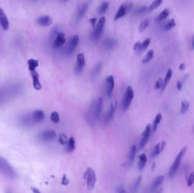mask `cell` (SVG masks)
<instances>
[{
	"label": "cell",
	"mask_w": 194,
	"mask_h": 193,
	"mask_svg": "<svg viewBox=\"0 0 194 193\" xmlns=\"http://www.w3.org/2000/svg\"><path fill=\"white\" fill-rule=\"evenodd\" d=\"M164 180H165L164 176L161 175V176H158L151 184V191L152 192H154L157 189H158V188L160 186L162 183L164 181Z\"/></svg>",
	"instance_id": "e0dca14e"
},
{
	"label": "cell",
	"mask_w": 194,
	"mask_h": 193,
	"mask_svg": "<svg viewBox=\"0 0 194 193\" xmlns=\"http://www.w3.org/2000/svg\"><path fill=\"white\" fill-rule=\"evenodd\" d=\"M86 181L87 187L89 190H93L96 182V174L94 169L90 167L87 168L84 175Z\"/></svg>",
	"instance_id": "7a4b0ae2"
},
{
	"label": "cell",
	"mask_w": 194,
	"mask_h": 193,
	"mask_svg": "<svg viewBox=\"0 0 194 193\" xmlns=\"http://www.w3.org/2000/svg\"><path fill=\"white\" fill-rule=\"evenodd\" d=\"M163 0H154L149 7V12H151L157 7H158L162 3Z\"/></svg>",
	"instance_id": "d6a6232c"
},
{
	"label": "cell",
	"mask_w": 194,
	"mask_h": 193,
	"mask_svg": "<svg viewBox=\"0 0 194 193\" xmlns=\"http://www.w3.org/2000/svg\"><path fill=\"white\" fill-rule=\"evenodd\" d=\"M151 129V124H148L146 126L145 130L142 132L141 137H140L139 146L140 150H142L147 145L149 140V138L150 137Z\"/></svg>",
	"instance_id": "277c9868"
},
{
	"label": "cell",
	"mask_w": 194,
	"mask_h": 193,
	"mask_svg": "<svg viewBox=\"0 0 194 193\" xmlns=\"http://www.w3.org/2000/svg\"><path fill=\"white\" fill-rule=\"evenodd\" d=\"M154 56V52L153 50H150L148 52V53L146 54V55L144 57L142 60L143 64H147L148 62H149L151 60L153 59Z\"/></svg>",
	"instance_id": "f546056e"
},
{
	"label": "cell",
	"mask_w": 194,
	"mask_h": 193,
	"mask_svg": "<svg viewBox=\"0 0 194 193\" xmlns=\"http://www.w3.org/2000/svg\"><path fill=\"white\" fill-rule=\"evenodd\" d=\"M147 10V6H143V7L138 9L136 10V13L137 14H141L145 13Z\"/></svg>",
	"instance_id": "ee69618b"
},
{
	"label": "cell",
	"mask_w": 194,
	"mask_h": 193,
	"mask_svg": "<svg viewBox=\"0 0 194 193\" xmlns=\"http://www.w3.org/2000/svg\"><path fill=\"white\" fill-rule=\"evenodd\" d=\"M192 46H193V49L194 50V35L193 36V42H192Z\"/></svg>",
	"instance_id": "11a10c76"
},
{
	"label": "cell",
	"mask_w": 194,
	"mask_h": 193,
	"mask_svg": "<svg viewBox=\"0 0 194 193\" xmlns=\"http://www.w3.org/2000/svg\"><path fill=\"white\" fill-rule=\"evenodd\" d=\"M64 1H65V0H64Z\"/></svg>",
	"instance_id": "9f6ffc18"
},
{
	"label": "cell",
	"mask_w": 194,
	"mask_h": 193,
	"mask_svg": "<svg viewBox=\"0 0 194 193\" xmlns=\"http://www.w3.org/2000/svg\"><path fill=\"white\" fill-rule=\"evenodd\" d=\"M0 24L4 31H7L9 28V23L7 17L3 9L0 7Z\"/></svg>",
	"instance_id": "8fae6325"
},
{
	"label": "cell",
	"mask_w": 194,
	"mask_h": 193,
	"mask_svg": "<svg viewBox=\"0 0 194 193\" xmlns=\"http://www.w3.org/2000/svg\"><path fill=\"white\" fill-rule=\"evenodd\" d=\"M106 92L107 96L108 98H111L115 86L114 78L112 75H110L107 78V79H106Z\"/></svg>",
	"instance_id": "52a82bcc"
},
{
	"label": "cell",
	"mask_w": 194,
	"mask_h": 193,
	"mask_svg": "<svg viewBox=\"0 0 194 193\" xmlns=\"http://www.w3.org/2000/svg\"><path fill=\"white\" fill-rule=\"evenodd\" d=\"M170 13V11L168 9H165L160 14L158 15V17L157 18V21L161 22L163 20H164L165 19H166L169 15Z\"/></svg>",
	"instance_id": "83f0119b"
},
{
	"label": "cell",
	"mask_w": 194,
	"mask_h": 193,
	"mask_svg": "<svg viewBox=\"0 0 194 193\" xmlns=\"http://www.w3.org/2000/svg\"><path fill=\"white\" fill-rule=\"evenodd\" d=\"M172 70L171 69H169L168 71H167L166 75V77L165 78V80H164V83H163V86L162 87V92L165 90L166 86H168V83H169V82L171 79V78L172 77Z\"/></svg>",
	"instance_id": "cb8c5ba5"
},
{
	"label": "cell",
	"mask_w": 194,
	"mask_h": 193,
	"mask_svg": "<svg viewBox=\"0 0 194 193\" xmlns=\"http://www.w3.org/2000/svg\"><path fill=\"white\" fill-rule=\"evenodd\" d=\"M165 145H166V143L164 141L159 142L158 143H157L155 146V147L154 148V150L152 152L151 157H154L155 156L160 155L162 152V151L164 150V148L165 147Z\"/></svg>",
	"instance_id": "2e32d148"
},
{
	"label": "cell",
	"mask_w": 194,
	"mask_h": 193,
	"mask_svg": "<svg viewBox=\"0 0 194 193\" xmlns=\"http://www.w3.org/2000/svg\"><path fill=\"white\" fill-rule=\"evenodd\" d=\"M141 180H142V177L141 176H139V177L137 178V179L136 180L133 185V188H132V192H134V193H136L137 192L140 185V184H141Z\"/></svg>",
	"instance_id": "e575fe53"
},
{
	"label": "cell",
	"mask_w": 194,
	"mask_h": 193,
	"mask_svg": "<svg viewBox=\"0 0 194 193\" xmlns=\"http://www.w3.org/2000/svg\"><path fill=\"white\" fill-rule=\"evenodd\" d=\"M109 6V2H103L98 8V12L100 14H104L107 10Z\"/></svg>",
	"instance_id": "4dcf8cb0"
},
{
	"label": "cell",
	"mask_w": 194,
	"mask_h": 193,
	"mask_svg": "<svg viewBox=\"0 0 194 193\" xmlns=\"http://www.w3.org/2000/svg\"><path fill=\"white\" fill-rule=\"evenodd\" d=\"M102 102L103 100L101 98H99L95 103V111H94V114L95 117L96 119H98L100 117V116L102 113Z\"/></svg>",
	"instance_id": "ac0fdd59"
},
{
	"label": "cell",
	"mask_w": 194,
	"mask_h": 193,
	"mask_svg": "<svg viewBox=\"0 0 194 193\" xmlns=\"http://www.w3.org/2000/svg\"><path fill=\"white\" fill-rule=\"evenodd\" d=\"M188 149V147L187 146H184L182 150L179 151V152L178 153L177 156H176V158L173 163V164L170 169L169 171V176L170 177H172L174 174H175V173L176 172V171L178 170L179 166L180 165V161L182 159V157L184 156V155H185V153H186Z\"/></svg>",
	"instance_id": "6da1fadb"
},
{
	"label": "cell",
	"mask_w": 194,
	"mask_h": 193,
	"mask_svg": "<svg viewBox=\"0 0 194 193\" xmlns=\"http://www.w3.org/2000/svg\"><path fill=\"white\" fill-rule=\"evenodd\" d=\"M85 64V57L84 55L82 53H80L77 55V65L75 68V73L77 74H80Z\"/></svg>",
	"instance_id": "ba28073f"
},
{
	"label": "cell",
	"mask_w": 194,
	"mask_h": 193,
	"mask_svg": "<svg viewBox=\"0 0 194 193\" xmlns=\"http://www.w3.org/2000/svg\"><path fill=\"white\" fill-rule=\"evenodd\" d=\"M75 149V140L73 137H70L69 141H68L67 151L69 152H72Z\"/></svg>",
	"instance_id": "1f68e13d"
},
{
	"label": "cell",
	"mask_w": 194,
	"mask_h": 193,
	"mask_svg": "<svg viewBox=\"0 0 194 193\" xmlns=\"http://www.w3.org/2000/svg\"><path fill=\"white\" fill-rule=\"evenodd\" d=\"M176 88L178 89V90L180 91L182 89V84L180 82H178L176 83Z\"/></svg>",
	"instance_id": "681fc988"
},
{
	"label": "cell",
	"mask_w": 194,
	"mask_h": 193,
	"mask_svg": "<svg viewBox=\"0 0 194 193\" xmlns=\"http://www.w3.org/2000/svg\"><path fill=\"white\" fill-rule=\"evenodd\" d=\"M56 136V132L53 130H46L42 132L39 135V138L40 139L43 141H49L55 138Z\"/></svg>",
	"instance_id": "30bf717a"
},
{
	"label": "cell",
	"mask_w": 194,
	"mask_h": 193,
	"mask_svg": "<svg viewBox=\"0 0 194 193\" xmlns=\"http://www.w3.org/2000/svg\"><path fill=\"white\" fill-rule=\"evenodd\" d=\"M189 77V74H187L186 75H185L183 78V82H185V80L186 81V79H187V78Z\"/></svg>",
	"instance_id": "f5cc1de1"
},
{
	"label": "cell",
	"mask_w": 194,
	"mask_h": 193,
	"mask_svg": "<svg viewBox=\"0 0 194 193\" xmlns=\"http://www.w3.org/2000/svg\"><path fill=\"white\" fill-rule=\"evenodd\" d=\"M190 106L189 100L187 99H183L181 102V107L180 109V113L181 114L186 113Z\"/></svg>",
	"instance_id": "7402d4cb"
},
{
	"label": "cell",
	"mask_w": 194,
	"mask_h": 193,
	"mask_svg": "<svg viewBox=\"0 0 194 193\" xmlns=\"http://www.w3.org/2000/svg\"><path fill=\"white\" fill-rule=\"evenodd\" d=\"M31 117L34 123L40 122L43 121L44 118V114L42 110H37L32 112V113L31 114Z\"/></svg>",
	"instance_id": "9a60e30c"
},
{
	"label": "cell",
	"mask_w": 194,
	"mask_h": 193,
	"mask_svg": "<svg viewBox=\"0 0 194 193\" xmlns=\"http://www.w3.org/2000/svg\"><path fill=\"white\" fill-rule=\"evenodd\" d=\"M149 21L148 19H146L144 20L141 23L139 26V32H142L144 31H145L147 29V28L149 26Z\"/></svg>",
	"instance_id": "836d02e7"
},
{
	"label": "cell",
	"mask_w": 194,
	"mask_h": 193,
	"mask_svg": "<svg viewBox=\"0 0 194 193\" xmlns=\"http://www.w3.org/2000/svg\"><path fill=\"white\" fill-rule=\"evenodd\" d=\"M116 192L118 193H126V190L124 186L122 185H119L116 188Z\"/></svg>",
	"instance_id": "7bdbcfd3"
},
{
	"label": "cell",
	"mask_w": 194,
	"mask_h": 193,
	"mask_svg": "<svg viewBox=\"0 0 194 193\" xmlns=\"http://www.w3.org/2000/svg\"><path fill=\"white\" fill-rule=\"evenodd\" d=\"M116 108H117V102H116V100H115L113 102H112L111 104H110V107L107 114L106 117V121H106V123L109 122L111 120V119L112 118V117H113V116L115 114V110L116 109Z\"/></svg>",
	"instance_id": "4fadbf2b"
},
{
	"label": "cell",
	"mask_w": 194,
	"mask_h": 193,
	"mask_svg": "<svg viewBox=\"0 0 194 193\" xmlns=\"http://www.w3.org/2000/svg\"><path fill=\"white\" fill-rule=\"evenodd\" d=\"M31 72V76L33 80V86L35 89L37 90H40L42 88V85L39 81V74L35 71H32Z\"/></svg>",
	"instance_id": "5bb4252c"
},
{
	"label": "cell",
	"mask_w": 194,
	"mask_h": 193,
	"mask_svg": "<svg viewBox=\"0 0 194 193\" xmlns=\"http://www.w3.org/2000/svg\"><path fill=\"white\" fill-rule=\"evenodd\" d=\"M126 14H127V11H126V7H125V5H121L120 6V7L119 8V10H118L115 16L114 21H117V20L120 19L121 18L124 17Z\"/></svg>",
	"instance_id": "44dd1931"
},
{
	"label": "cell",
	"mask_w": 194,
	"mask_h": 193,
	"mask_svg": "<svg viewBox=\"0 0 194 193\" xmlns=\"http://www.w3.org/2000/svg\"><path fill=\"white\" fill-rule=\"evenodd\" d=\"M106 22V18L105 17H102L99 21L98 22V23L97 26V27L93 31L92 34V37L94 40H98L99 38H100L101 35L102 30L104 26V24Z\"/></svg>",
	"instance_id": "8992f818"
},
{
	"label": "cell",
	"mask_w": 194,
	"mask_h": 193,
	"mask_svg": "<svg viewBox=\"0 0 194 193\" xmlns=\"http://www.w3.org/2000/svg\"><path fill=\"white\" fill-rule=\"evenodd\" d=\"M79 40L80 39L78 35H74L70 39L69 42V45L68 49V53L69 54H71L74 52V50L78 44Z\"/></svg>",
	"instance_id": "7c38bea8"
},
{
	"label": "cell",
	"mask_w": 194,
	"mask_h": 193,
	"mask_svg": "<svg viewBox=\"0 0 194 193\" xmlns=\"http://www.w3.org/2000/svg\"><path fill=\"white\" fill-rule=\"evenodd\" d=\"M116 45V41L114 39H109L105 43V46L107 49H111Z\"/></svg>",
	"instance_id": "74e56055"
},
{
	"label": "cell",
	"mask_w": 194,
	"mask_h": 193,
	"mask_svg": "<svg viewBox=\"0 0 194 193\" xmlns=\"http://www.w3.org/2000/svg\"><path fill=\"white\" fill-rule=\"evenodd\" d=\"M28 64L29 70L32 71L35 70V69L39 66L38 61L34 59H30L28 60Z\"/></svg>",
	"instance_id": "f1b7e54d"
},
{
	"label": "cell",
	"mask_w": 194,
	"mask_h": 193,
	"mask_svg": "<svg viewBox=\"0 0 194 193\" xmlns=\"http://www.w3.org/2000/svg\"><path fill=\"white\" fill-rule=\"evenodd\" d=\"M147 163V157L145 153H142L140 156V160L139 162V169L140 171H143Z\"/></svg>",
	"instance_id": "603a6c76"
},
{
	"label": "cell",
	"mask_w": 194,
	"mask_h": 193,
	"mask_svg": "<svg viewBox=\"0 0 194 193\" xmlns=\"http://www.w3.org/2000/svg\"><path fill=\"white\" fill-rule=\"evenodd\" d=\"M186 68V65L184 63H182L179 65V70H184Z\"/></svg>",
	"instance_id": "f907efd6"
},
{
	"label": "cell",
	"mask_w": 194,
	"mask_h": 193,
	"mask_svg": "<svg viewBox=\"0 0 194 193\" xmlns=\"http://www.w3.org/2000/svg\"><path fill=\"white\" fill-rule=\"evenodd\" d=\"M150 43H151V39L149 38H147V39H145L143 43H141L139 50H140L141 52H143L146 50L147 48L148 47V46L149 45Z\"/></svg>",
	"instance_id": "d590c367"
},
{
	"label": "cell",
	"mask_w": 194,
	"mask_h": 193,
	"mask_svg": "<svg viewBox=\"0 0 194 193\" xmlns=\"http://www.w3.org/2000/svg\"><path fill=\"white\" fill-rule=\"evenodd\" d=\"M176 26V23L174 19H171L165 25L164 29L165 31H169Z\"/></svg>",
	"instance_id": "8d00e7d4"
},
{
	"label": "cell",
	"mask_w": 194,
	"mask_h": 193,
	"mask_svg": "<svg viewBox=\"0 0 194 193\" xmlns=\"http://www.w3.org/2000/svg\"><path fill=\"white\" fill-rule=\"evenodd\" d=\"M194 182V172H192L190 173V174L189 176V178L187 179V185L188 187H191Z\"/></svg>",
	"instance_id": "ab89813d"
},
{
	"label": "cell",
	"mask_w": 194,
	"mask_h": 193,
	"mask_svg": "<svg viewBox=\"0 0 194 193\" xmlns=\"http://www.w3.org/2000/svg\"><path fill=\"white\" fill-rule=\"evenodd\" d=\"M90 22L91 23L93 27L95 28V24H96V22H97V18H91L90 20Z\"/></svg>",
	"instance_id": "c3c4849f"
},
{
	"label": "cell",
	"mask_w": 194,
	"mask_h": 193,
	"mask_svg": "<svg viewBox=\"0 0 194 193\" xmlns=\"http://www.w3.org/2000/svg\"><path fill=\"white\" fill-rule=\"evenodd\" d=\"M51 119L52 121L54 123H58L60 121L59 113L56 112H52L51 115Z\"/></svg>",
	"instance_id": "f35d334b"
},
{
	"label": "cell",
	"mask_w": 194,
	"mask_h": 193,
	"mask_svg": "<svg viewBox=\"0 0 194 193\" xmlns=\"http://www.w3.org/2000/svg\"><path fill=\"white\" fill-rule=\"evenodd\" d=\"M136 146L135 145H132L130 147L128 155V164L129 165H132L134 162L136 153Z\"/></svg>",
	"instance_id": "ffe728a7"
},
{
	"label": "cell",
	"mask_w": 194,
	"mask_h": 193,
	"mask_svg": "<svg viewBox=\"0 0 194 193\" xmlns=\"http://www.w3.org/2000/svg\"><path fill=\"white\" fill-rule=\"evenodd\" d=\"M59 142L63 145H65L66 143H68V138L66 137V136L64 135V134H60L59 135Z\"/></svg>",
	"instance_id": "60d3db41"
},
{
	"label": "cell",
	"mask_w": 194,
	"mask_h": 193,
	"mask_svg": "<svg viewBox=\"0 0 194 193\" xmlns=\"http://www.w3.org/2000/svg\"><path fill=\"white\" fill-rule=\"evenodd\" d=\"M69 182H70V181H69V180L67 178L65 174L63 175V178H62V184L63 185H64V186H66V185H68L69 184Z\"/></svg>",
	"instance_id": "f6af8a7d"
},
{
	"label": "cell",
	"mask_w": 194,
	"mask_h": 193,
	"mask_svg": "<svg viewBox=\"0 0 194 193\" xmlns=\"http://www.w3.org/2000/svg\"><path fill=\"white\" fill-rule=\"evenodd\" d=\"M134 97V91L131 86H128L126 91L125 96L122 103V107L124 111H126L130 105Z\"/></svg>",
	"instance_id": "3957f363"
},
{
	"label": "cell",
	"mask_w": 194,
	"mask_h": 193,
	"mask_svg": "<svg viewBox=\"0 0 194 193\" xmlns=\"http://www.w3.org/2000/svg\"><path fill=\"white\" fill-rule=\"evenodd\" d=\"M66 42L65 35L63 32H58L57 36L53 42V47L55 48H61Z\"/></svg>",
	"instance_id": "9c48e42d"
},
{
	"label": "cell",
	"mask_w": 194,
	"mask_h": 193,
	"mask_svg": "<svg viewBox=\"0 0 194 193\" xmlns=\"http://www.w3.org/2000/svg\"><path fill=\"white\" fill-rule=\"evenodd\" d=\"M125 5V7H126V11H127V13H128L129 11L131 10V9L133 7V3L132 2H129L128 3H127V5Z\"/></svg>",
	"instance_id": "bcb514c9"
},
{
	"label": "cell",
	"mask_w": 194,
	"mask_h": 193,
	"mask_svg": "<svg viewBox=\"0 0 194 193\" xmlns=\"http://www.w3.org/2000/svg\"><path fill=\"white\" fill-rule=\"evenodd\" d=\"M102 69V64L99 63L97 65L94 69H93L92 73H91V76L93 78H96L101 73V70Z\"/></svg>",
	"instance_id": "4316f807"
},
{
	"label": "cell",
	"mask_w": 194,
	"mask_h": 193,
	"mask_svg": "<svg viewBox=\"0 0 194 193\" xmlns=\"http://www.w3.org/2000/svg\"><path fill=\"white\" fill-rule=\"evenodd\" d=\"M162 118V116L161 113H158L156 115V116L155 117V119L154 120V121H153V123L152 129H153V131H155L157 130L158 125L161 122V121Z\"/></svg>",
	"instance_id": "484cf974"
},
{
	"label": "cell",
	"mask_w": 194,
	"mask_h": 193,
	"mask_svg": "<svg viewBox=\"0 0 194 193\" xmlns=\"http://www.w3.org/2000/svg\"><path fill=\"white\" fill-rule=\"evenodd\" d=\"M163 80L161 78H160L155 83V88L156 89H160V88H162V86H163Z\"/></svg>",
	"instance_id": "b9f144b4"
},
{
	"label": "cell",
	"mask_w": 194,
	"mask_h": 193,
	"mask_svg": "<svg viewBox=\"0 0 194 193\" xmlns=\"http://www.w3.org/2000/svg\"><path fill=\"white\" fill-rule=\"evenodd\" d=\"M37 23L40 26L44 27L49 26L52 23V20L49 16L45 15L38 18V20H37Z\"/></svg>",
	"instance_id": "d6986e66"
},
{
	"label": "cell",
	"mask_w": 194,
	"mask_h": 193,
	"mask_svg": "<svg viewBox=\"0 0 194 193\" xmlns=\"http://www.w3.org/2000/svg\"><path fill=\"white\" fill-rule=\"evenodd\" d=\"M87 8H88V5L87 4H84L81 7L77 15V20H80L85 15V14H86L87 11Z\"/></svg>",
	"instance_id": "d4e9b609"
},
{
	"label": "cell",
	"mask_w": 194,
	"mask_h": 193,
	"mask_svg": "<svg viewBox=\"0 0 194 193\" xmlns=\"http://www.w3.org/2000/svg\"><path fill=\"white\" fill-rule=\"evenodd\" d=\"M140 44L141 43L140 42H137V43H135L134 46H133V49L135 50H139V48H140Z\"/></svg>",
	"instance_id": "7dc6e473"
},
{
	"label": "cell",
	"mask_w": 194,
	"mask_h": 193,
	"mask_svg": "<svg viewBox=\"0 0 194 193\" xmlns=\"http://www.w3.org/2000/svg\"><path fill=\"white\" fill-rule=\"evenodd\" d=\"M31 190L32 191V192L34 193H40L41 192L35 188H31Z\"/></svg>",
	"instance_id": "816d5d0a"
},
{
	"label": "cell",
	"mask_w": 194,
	"mask_h": 193,
	"mask_svg": "<svg viewBox=\"0 0 194 193\" xmlns=\"http://www.w3.org/2000/svg\"><path fill=\"white\" fill-rule=\"evenodd\" d=\"M155 163H154L153 164H152V166H151V171L153 172L155 169Z\"/></svg>",
	"instance_id": "db71d44e"
},
{
	"label": "cell",
	"mask_w": 194,
	"mask_h": 193,
	"mask_svg": "<svg viewBox=\"0 0 194 193\" xmlns=\"http://www.w3.org/2000/svg\"><path fill=\"white\" fill-rule=\"evenodd\" d=\"M0 168L1 169V171L5 174V176L10 178H14V172L9 165L7 161L2 157H0Z\"/></svg>",
	"instance_id": "5b68a950"
}]
</instances>
